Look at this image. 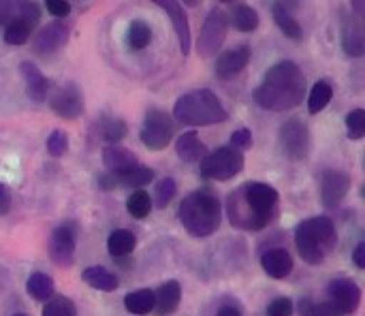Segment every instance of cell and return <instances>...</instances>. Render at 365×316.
<instances>
[{
  "label": "cell",
  "mask_w": 365,
  "mask_h": 316,
  "mask_svg": "<svg viewBox=\"0 0 365 316\" xmlns=\"http://www.w3.org/2000/svg\"><path fill=\"white\" fill-rule=\"evenodd\" d=\"M280 195L265 182H246L227 197V216L233 227L261 231L278 216Z\"/></svg>",
  "instance_id": "obj_1"
},
{
  "label": "cell",
  "mask_w": 365,
  "mask_h": 316,
  "mask_svg": "<svg viewBox=\"0 0 365 316\" xmlns=\"http://www.w3.org/2000/svg\"><path fill=\"white\" fill-rule=\"evenodd\" d=\"M255 103L267 111L295 109L306 96V75L293 60H280L267 68L263 83L255 90Z\"/></svg>",
  "instance_id": "obj_2"
},
{
  "label": "cell",
  "mask_w": 365,
  "mask_h": 316,
  "mask_svg": "<svg viewBox=\"0 0 365 316\" xmlns=\"http://www.w3.org/2000/svg\"><path fill=\"white\" fill-rule=\"evenodd\" d=\"M182 227L192 238H210L218 231L222 220V205L218 197L210 190L190 193L178 210Z\"/></svg>",
  "instance_id": "obj_3"
},
{
  "label": "cell",
  "mask_w": 365,
  "mask_h": 316,
  "mask_svg": "<svg viewBox=\"0 0 365 316\" xmlns=\"http://www.w3.org/2000/svg\"><path fill=\"white\" fill-rule=\"evenodd\" d=\"M338 244L336 225L327 216H314L295 227V246L310 265H321Z\"/></svg>",
  "instance_id": "obj_4"
},
{
  "label": "cell",
  "mask_w": 365,
  "mask_h": 316,
  "mask_svg": "<svg viewBox=\"0 0 365 316\" xmlns=\"http://www.w3.org/2000/svg\"><path fill=\"white\" fill-rule=\"evenodd\" d=\"M173 118L184 126H212L229 120V113L220 98L207 90H190L182 94L173 105Z\"/></svg>",
  "instance_id": "obj_5"
},
{
  "label": "cell",
  "mask_w": 365,
  "mask_h": 316,
  "mask_svg": "<svg viewBox=\"0 0 365 316\" xmlns=\"http://www.w3.org/2000/svg\"><path fill=\"white\" fill-rule=\"evenodd\" d=\"M244 165H246V158L240 150L231 146H222L216 152H210L201 158L199 171L205 180L229 182L244 171Z\"/></svg>",
  "instance_id": "obj_6"
},
{
  "label": "cell",
  "mask_w": 365,
  "mask_h": 316,
  "mask_svg": "<svg viewBox=\"0 0 365 316\" xmlns=\"http://www.w3.org/2000/svg\"><path fill=\"white\" fill-rule=\"evenodd\" d=\"M229 34V17H227V11L220 9V6H214L205 21H203V28L199 32V39H197V51L201 58H212L216 56V51H220L225 39Z\"/></svg>",
  "instance_id": "obj_7"
},
{
  "label": "cell",
  "mask_w": 365,
  "mask_h": 316,
  "mask_svg": "<svg viewBox=\"0 0 365 316\" xmlns=\"http://www.w3.org/2000/svg\"><path fill=\"white\" fill-rule=\"evenodd\" d=\"M173 120L163 111V109H148L145 118H143V126H141V143L152 150V152H160L165 150L171 139H173Z\"/></svg>",
  "instance_id": "obj_8"
},
{
  "label": "cell",
  "mask_w": 365,
  "mask_h": 316,
  "mask_svg": "<svg viewBox=\"0 0 365 316\" xmlns=\"http://www.w3.org/2000/svg\"><path fill=\"white\" fill-rule=\"evenodd\" d=\"M310 128L306 122L293 118L280 126V148L289 160H304L310 154Z\"/></svg>",
  "instance_id": "obj_9"
},
{
  "label": "cell",
  "mask_w": 365,
  "mask_h": 316,
  "mask_svg": "<svg viewBox=\"0 0 365 316\" xmlns=\"http://www.w3.org/2000/svg\"><path fill=\"white\" fill-rule=\"evenodd\" d=\"M41 21V6L36 2H19L17 17L4 26V43L6 45H24L28 43L32 30Z\"/></svg>",
  "instance_id": "obj_10"
},
{
  "label": "cell",
  "mask_w": 365,
  "mask_h": 316,
  "mask_svg": "<svg viewBox=\"0 0 365 316\" xmlns=\"http://www.w3.org/2000/svg\"><path fill=\"white\" fill-rule=\"evenodd\" d=\"M49 107L58 118L64 120H75L83 113L86 103H83V92L75 83H64L49 96Z\"/></svg>",
  "instance_id": "obj_11"
},
{
  "label": "cell",
  "mask_w": 365,
  "mask_h": 316,
  "mask_svg": "<svg viewBox=\"0 0 365 316\" xmlns=\"http://www.w3.org/2000/svg\"><path fill=\"white\" fill-rule=\"evenodd\" d=\"M75 229L71 225H62L58 229L51 231L49 242H47V253L49 259L58 265V267H71L75 261Z\"/></svg>",
  "instance_id": "obj_12"
},
{
  "label": "cell",
  "mask_w": 365,
  "mask_h": 316,
  "mask_svg": "<svg viewBox=\"0 0 365 316\" xmlns=\"http://www.w3.org/2000/svg\"><path fill=\"white\" fill-rule=\"evenodd\" d=\"M68 41V26L64 21H49L45 24L32 39V51L38 56H51L60 51Z\"/></svg>",
  "instance_id": "obj_13"
},
{
  "label": "cell",
  "mask_w": 365,
  "mask_h": 316,
  "mask_svg": "<svg viewBox=\"0 0 365 316\" xmlns=\"http://www.w3.org/2000/svg\"><path fill=\"white\" fill-rule=\"evenodd\" d=\"M351 184H353V180L349 173L338 171V169L325 171L321 178V201H323V205L329 210L338 208L344 201V197L349 195Z\"/></svg>",
  "instance_id": "obj_14"
},
{
  "label": "cell",
  "mask_w": 365,
  "mask_h": 316,
  "mask_svg": "<svg viewBox=\"0 0 365 316\" xmlns=\"http://www.w3.org/2000/svg\"><path fill=\"white\" fill-rule=\"evenodd\" d=\"M327 295H329V302H334L344 312V316L355 315L359 304H361V289L351 278L331 280L327 285Z\"/></svg>",
  "instance_id": "obj_15"
},
{
  "label": "cell",
  "mask_w": 365,
  "mask_h": 316,
  "mask_svg": "<svg viewBox=\"0 0 365 316\" xmlns=\"http://www.w3.org/2000/svg\"><path fill=\"white\" fill-rule=\"evenodd\" d=\"M342 47H344V53L351 58L364 56V13H349L342 17Z\"/></svg>",
  "instance_id": "obj_16"
},
{
  "label": "cell",
  "mask_w": 365,
  "mask_h": 316,
  "mask_svg": "<svg viewBox=\"0 0 365 316\" xmlns=\"http://www.w3.org/2000/svg\"><path fill=\"white\" fill-rule=\"evenodd\" d=\"M250 58H252L250 45H237L233 49L222 51L216 60V77L222 81L233 79L235 75H240L248 66Z\"/></svg>",
  "instance_id": "obj_17"
},
{
  "label": "cell",
  "mask_w": 365,
  "mask_h": 316,
  "mask_svg": "<svg viewBox=\"0 0 365 316\" xmlns=\"http://www.w3.org/2000/svg\"><path fill=\"white\" fill-rule=\"evenodd\" d=\"M156 4L169 15L175 36H178V43H180V49H182V56H188L190 47H192V39H190V24H188L184 6L175 0H156Z\"/></svg>",
  "instance_id": "obj_18"
},
{
  "label": "cell",
  "mask_w": 365,
  "mask_h": 316,
  "mask_svg": "<svg viewBox=\"0 0 365 316\" xmlns=\"http://www.w3.org/2000/svg\"><path fill=\"white\" fill-rule=\"evenodd\" d=\"M261 267L269 278L284 280L293 272V257L287 248H269L261 255Z\"/></svg>",
  "instance_id": "obj_19"
},
{
  "label": "cell",
  "mask_w": 365,
  "mask_h": 316,
  "mask_svg": "<svg viewBox=\"0 0 365 316\" xmlns=\"http://www.w3.org/2000/svg\"><path fill=\"white\" fill-rule=\"evenodd\" d=\"M19 73L24 77L28 96L34 103H43L47 98V94H49V79L41 73V68L34 62H28V60H24L19 64Z\"/></svg>",
  "instance_id": "obj_20"
},
{
  "label": "cell",
  "mask_w": 365,
  "mask_h": 316,
  "mask_svg": "<svg viewBox=\"0 0 365 316\" xmlns=\"http://www.w3.org/2000/svg\"><path fill=\"white\" fill-rule=\"evenodd\" d=\"M182 302V287L178 280H167L158 287L154 293V315L156 316H171Z\"/></svg>",
  "instance_id": "obj_21"
},
{
  "label": "cell",
  "mask_w": 365,
  "mask_h": 316,
  "mask_svg": "<svg viewBox=\"0 0 365 316\" xmlns=\"http://www.w3.org/2000/svg\"><path fill=\"white\" fill-rule=\"evenodd\" d=\"M103 165L111 173H122L139 165V158L122 146H105L103 148Z\"/></svg>",
  "instance_id": "obj_22"
},
{
  "label": "cell",
  "mask_w": 365,
  "mask_h": 316,
  "mask_svg": "<svg viewBox=\"0 0 365 316\" xmlns=\"http://www.w3.org/2000/svg\"><path fill=\"white\" fill-rule=\"evenodd\" d=\"M229 26H233L235 30L240 32H255L261 24L259 19V13L250 6V4H244V2H229Z\"/></svg>",
  "instance_id": "obj_23"
},
{
  "label": "cell",
  "mask_w": 365,
  "mask_h": 316,
  "mask_svg": "<svg viewBox=\"0 0 365 316\" xmlns=\"http://www.w3.org/2000/svg\"><path fill=\"white\" fill-rule=\"evenodd\" d=\"M272 15H274V21L276 26L280 28V32L291 39V41H299L304 36V30H302V24L295 19V15L289 11V2H274L272 4Z\"/></svg>",
  "instance_id": "obj_24"
},
{
  "label": "cell",
  "mask_w": 365,
  "mask_h": 316,
  "mask_svg": "<svg viewBox=\"0 0 365 316\" xmlns=\"http://www.w3.org/2000/svg\"><path fill=\"white\" fill-rule=\"evenodd\" d=\"M92 131H94L92 135L105 146H118V141H122L128 133L126 122L120 118H103L92 126Z\"/></svg>",
  "instance_id": "obj_25"
},
{
  "label": "cell",
  "mask_w": 365,
  "mask_h": 316,
  "mask_svg": "<svg viewBox=\"0 0 365 316\" xmlns=\"http://www.w3.org/2000/svg\"><path fill=\"white\" fill-rule=\"evenodd\" d=\"M205 143L199 139V135L195 131L182 133L175 141V154L184 160V163H197L201 160L207 152H205Z\"/></svg>",
  "instance_id": "obj_26"
},
{
  "label": "cell",
  "mask_w": 365,
  "mask_h": 316,
  "mask_svg": "<svg viewBox=\"0 0 365 316\" xmlns=\"http://www.w3.org/2000/svg\"><path fill=\"white\" fill-rule=\"evenodd\" d=\"M83 282L96 291H103V293H113L118 287H120V280L113 272H109L107 267L103 265H92V267H86L83 274H81Z\"/></svg>",
  "instance_id": "obj_27"
},
{
  "label": "cell",
  "mask_w": 365,
  "mask_h": 316,
  "mask_svg": "<svg viewBox=\"0 0 365 316\" xmlns=\"http://www.w3.org/2000/svg\"><path fill=\"white\" fill-rule=\"evenodd\" d=\"M115 175V184L118 188H135V190H143L145 184H150L154 180V169L145 167V165H137L128 171L122 173H113Z\"/></svg>",
  "instance_id": "obj_28"
},
{
  "label": "cell",
  "mask_w": 365,
  "mask_h": 316,
  "mask_svg": "<svg viewBox=\"0 0 365 316\" xmlns=\"http://www.w3.org/2000/svg\"><path fill=\"white\" fill-rule=\"evenodd\" d=\"M137 246V238L130 229H115L107 238V253L115 259L128 257Z\"/></svg>",
  "instance_id": "obj_29"
},
{
  "label": "cell",
  "mask_w": 365,
  "mask_h": 316,
  "mask_svg": "<svg viewBox=\"0 0 365 316\" xmlns=\"http://www.w3.org/2000/svg\"><path fill=\"white\" fill-rule=\"evenodd\" d=\"M126 47L133 51H141L152 43V26L145 19H133L126 28Z\"/></svg>",
  "instance_id": "obj_30"
},
{
  "label": "cell",
  "mask_w": 365,
  "mask_h": 316,
  "mask_svg": "<svg viewBox=\"0 0 365 316\" xmlns=\"http://www.w3.org/2000/svg\"><path fill=\"white\" fill-rule=\"evenodd\" d=\"M53 278L51 276H47V274H43V272H34L30 278H28V282H26V291H28V295L32 297V300H36V302H49L51 297H53Z\"/></svg>",
  "instance_id": "obj_31"
},
{
  "label": "cell",
  "mask_w": 365,
  "mask_h": 316,
  "mask_svg": "<svg viewBox=\"0 0 365 316\" xmlns=\"http://www.w3.org/2000/svg\"><path fill=\"white\" fill-rule=\"evenodd\" d=\"M124 308L128 315L145 316L154 310V291L150 289H139L133 291L124 297Z\"/></svg>",
  "instance_id": "obj_32"
},
{
  "label": "cell",
  "mask_w": 365,
  "mask_h": 316,
  "mask_svg": "<svg viewBox=\"0 0 365 316\" xmlns=\"http://www.w3.org/2000/svg\"><path fill=\"white\" fill-rule=\"evenodd\" d=\"M334 98V86L327 79H321L312 86L310 96H308V111L310 113H321Z\"/></svg>",
  "instance_id": "obj_33"
},
{
  "label": "cell",
  "mask_w": 365,
  "mask_h": 316,
  "mask_svg": "<svg viewBox=\"0 0 365 316\" xmlns=\"http://www.w3.org/2000/svg\"><path fill=\"white\" fill-rule=\"evenodd\" d=\"M299 316H344V312L334 304V302H321L317 304L312 297H304L297 308Z\"/></svg>",
  "instance_id": "obj_34"
},
{
  "label": "cell",
  "mask_w": 365,
  "mask_h": 316,
  "mask_svg": "<svg viewBox=\"0 0 365 316\" xmlns=\"http://www.w3.org/2000/svg\"><path fill=\"white\" fill-rule=\"evenodd\" d=\"M152 197L145 193V190H135L130 197H128V201H126V210H128V214L133 216V218H137V220H143V218H148L150 216V212H152Z\"/></svg>",
  "instance_id": "obj_35"
},
{
  "label": "cell",
  "mask_w": 365,
  "mask_h": 316,
  "mask_svg": "<svg viewBox=\"0 0 365 316\" xmlns=\"http://www.w3.org/2000/svg\"><path fill=\"white\" fill-rule=\"evenodd\" d=\"M175 195H178V184H175V180H173V178H163V180L154 186V203H152V205H156L158 210H165V208L173 201Z\"/></svg>",
  "instance_id": "obj_36"
},
{
  "label": "cell",
  "mask_w": 365,
  "mask_h": 316,
  "mask_svg": "<svg viewBox=\"0 0 365 316\" xmlns=\"http://www.w3.org/2000/svg\"><path fill=\"white\" fill-rule=\"evenodd\" d=\"M43 316H77V310L68 297L58 295V297H51L49 302H45Z\"/></svg>",
  "instance_id": "obj_37"
},
{
  "label": "cell",
  "mask_w": 365,
  "mask_h": 316,
  "mask_svg": "<svg viewBox=\"0 0 365 316\" xmlns=\"http://www.w3.org/2000/svg\"><path fill=\"white\" fill-rule=\"evenodd\" d=\"M346 124V135L349 139H364L365 137V111L364 109H353L344 118Z\"/></svg>",
  "instance_id": "obj_38"
},
{
  "label": "cell",
  "mask_w": 365,
  "mask_h": 316,
  "mask_svg": "<svg viewBox=\"0 0 365 316\" xmlns=\"http://www.w3.org/2000/svg\"><path fill=\"white\" fill-rule=\"evenodd\" d=\"M47 152L56 158L64 156L68 152V137L64 131H51L47 137Z\"/></svg>",
  "instance_id": "obj_39"
},
{
  "label": "cell",
  "mask_w": 365,
  "mask_h": 316,
  "mask_svg": "<svg viewBox=\"0 0 365 316\" xmlns=\"http://www.w3.org/2000/svg\"><path fill=\"white\" fill-rule=\"evenodd\" d=\"M265 316H293V300L291 297H276L267 306Z\"/></svg>",
  "instance_id": "obj_40"
},
{
  "label": "cell",
  "mask_w": 365,
  "mask_h": 316,
  "mask_svg": "<svg viewBox=\"0 0 365 316\" xmlns=\"http://www.w3.org/2000/svg\"><path fill=\"white\" fill-rule=\"evenodd\" d=\"M252 143H255V139H252V131L250 128H240V131H235L231 135V148H235L240 152L252 148Z\"/></svg>",
  "instance_id": "obj_41"
},
{
  "label": "cell",
  "mask_w": 365,
  "mask_h": 316,
  "mask_svg": "<svg viewBox=\"0 0 365 316\" xmlns=\"http://www.w3.org/2000/svg\"><path fill=\"white\" fill-rule=\"evenodd\" d=\"M45 9L53 15V17H68L71 13V2L66 0H47Z\"/></svg>",
  "instance_id": "obj_42"
},
{
  "label": "cell",
  "mask_w": 365,
  "mask_h": 316,
  "mask_svg": "<svg viewBox=\"0 0 365 316\" xmlns=\"http://www.w3.org/2000/svg\"><path fill=\"white\" fill-rule=\"evenodd\" d=\"M96 184H98V188H101V190H115V188H118V184H115V175H113L111 171L101 173V175H98V180H96Z\"/></svg>",
  "instance_id": "obj_43"
},
{
  "label": "cell",
  "mask_w": 365,
  "mask_h": 316,
  "mask_svg": "<svg viewBox=\"0 0 365 316\" xmlns=\"http://www.w3.org/2000/svg\"><path fill=\"white\" fill-rule=\"evenodd\" d=\"M9 208H11V193H9V188L0 182V214H6Z\"/></svg>",
  "instance_id": "obj_44"
},
{
  "label": "cell",
  "mask_w": 365,
  "mask_h": 316,
  "mask_svg": "<svg viewBox=\"0 0 365 316\" xmlns=\"http://www.w3.org/2000/svg\"><path fill=\"white\" fill-rule=\"evenodd\" d=\"M353 261H355V265H357L359 270H365V244L364 242H359V244H357V248H355V253H353Z\"/></svg>",
  "instance_id": "obj_45"
},
{
  "label": "cell",
  "mask_w": 365,
  "mask_h": 316,
  "mask_svg": "<svg viewBox=\"0 0 365 316\" xmlns=\"http://www.w3.org/2000/svg\"><path fill=\"white\" fill-rule=\"evenodd\" d=\"M216 316H242V312H240L237 306H222Z\"/></svg>",
  "instance_id": "obj_46"
},
{
  "label": "cell",
  "mask_w": 365,
  "mask_h": 316,
  "mask_svg": "<svg viewBox=\"0 0 365 316\" xmlns=\"http://www.w3.org/2000/svg\"><path fill=\"white\" fill-rule=\"evenodd\" d=\"M13 316H28V315H13Z\"/></svg>",
  "instance_id": "obj_47"
}]
</instances>
